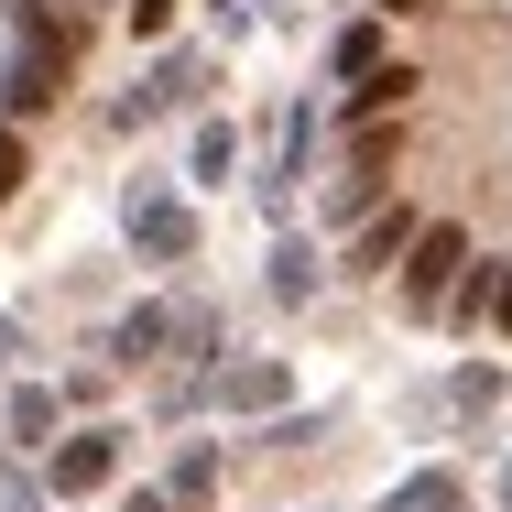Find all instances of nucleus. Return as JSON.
<instances>
[{
  "instance_id": "obj_10",
  "label": "nucleus",
  "mask_w": 512,
  "mask_h": 512,
  "mask_svg": "<svg viewBox=\"0 0 512 512\" xmlns=\"http://www.w3.org/2000/svg\"><path fill=\"white\" fill-rule=\"evenodd\" d=\"M164 502H175V512H207V502H218V447H207V436L186 447V458H175V480H164Z\"/></svg>"
},
{
  "instance_id": "obj_16",
  "label": "nucleus",
  "mask_w": 512,
  "mask_h": 512,
  "mask_svg": "<svg viewBox=\"0 0 512 512\" xmlns=\"http://www.w3.org/2000/svg\"><path fill=\"white\" fill-rule=\"evenodd\" d=\"M371 207H382V175H371V164H349V175L327 186V218H371Z\"/></svg>"
},
{
  "instance_id": "obj_8",
  "label": "nucleus",
  "mask_w": 512,
  "mask_h": 512,
  "mask_svg": "<svg viewBox=\"0 0 512 512\" xmlns=\"http://www.w3.org/2000/svg\"><path fill=\"white\" fill-rule=\"evenodd\" d=\"M404 99H414V66H393V55H382L371 77H349V131H360V120H393Z\"/></svg>"
},
{
  "instance_id": "obj_22",
  "label": "nucleus",
  "mask_w": 512,
  "mask_h": 512,
  "mask_svg": "<svg viewBox=\"0 0 512 512\" xmlns=\"http://www.w3.org/2000/svg\"><path fill=\"white\" fill-rule=\"evenodd\" d=\"M120 512H175V502H164V491H131V502H120Z\"/></svg>"
},
{
  "instance_id": "obj_15",
  "label": "nucleus",
  "mask_w": 512,
  "mask_h": 512,
  "mask_svg": "<svg viewBox=\"0 0 512 512\" xmlns=\"http://www.w3.org/2000/svg\"><path fill=\"white\" fill-rule=\"evenodd\" d=\"M327 66H338V77H371V66H382V11H371V22H349V33L327 44Z\"/></svg>"
},
{
  "instance_id": "obj_4",
  "label": "nucleus",
  "mask_w": 512,
  "mask_h": 512,
  "mask_svg": "<svg viewBox=\"0 0 512 512\" xmlns=\"http://www.w3.org/2000/svg\"><path fill=\"white\" fill-rule=\"evenodd\" d=\"M66 77H77V55H66V44H33V33H11L0 109H11V120H33V109H55V99H66Z\"/></svg>"
},
{
  "instance_id": "obj_13",
  "label": "nucleus",
  "mask_w": 512,
  "mask_h": 512,
  "mask_svg": "<svg viewBox=\"0 0 512 512\" xmlns=\"http://www.w3.org/2000/svg\"><path fill=\"white\" fill-rule=\"evenodd\" d=\"M11 436L22 447H55V382H22L11 393Z\"/></svg>"
},
{
  "instance_id": "obj_25",
  "label": "nucleus",
  "mask_w": 512,
  "mask_h": 512,
  "mask_svg": "<svg viewBox=\"0 0 512 512\" xmlns=\"http://www.w3.org/2000/svg\"><path fill=\"white\" fill-rule=\"evenodd\" d=\"M77 11H109V0H77Z\"/></svg>"
},
{
  "instance_id": "obj_9",
  "label": "nucleus",
  "mask_w": 512,
  "mask_h": 512,
  "mask_svg": "<svg viewBox=\"0 0 512 512\" xmlns=\"http://www.w3.org/2000/svg\"><path fill=\"white\" fill-rule=\"evenodd\" d=\"M447 327H458V338H469V327H491V262H480V251H469V262H458V284H447Z\"/></svg>"
},
{
  "instance_id": "obj_14",
  "label": "nucleus",
  "mask_w": 512,
  "mask_h": 512,
  "mask_svg": "<svg viewBox=\"0 0 512 512\" xmlns=\"http://www.w3.org/2000/svg\"><path fill=\"white\" fill-rule=\"evenodd\" d=\"M382 512H458V469H414V480H404Z\"/></svg>"
},
{
  "instance_id": "obj_24",
  "label": "nucleus",
  "mask_w": 512,
  "mask_h": 512,
  "mask_svg": "<svg viewBox=\"0 0 512 512\" xmlns=\"http://www.w3.org/2000/svg\"><path fill=\"white\" fill-rule=\"evenodd\" d=\"M502 512H512V469H502Z\"/></svg>"
},
{
  "instance_id": "obj_19",
  "label": "nucleus",
  "mask_w": 512,
  "mask_h": 512,
  "mask_svg": "<svg viewBox=\"0 0 512 512\" xmlns=\"http://www.w3.org/2000/svg\"><path fill=\"white\" fill-rule=\"evenodd\" d=\"M120 22H131L142 44H153V33H175V0H120Z\"/></svg>"
},
{
  "instance_id": "obj_23",
  "label": "nucleus",
  "mask_w": 512,
  "mask_h": 512,
  "mask_svg": "<svg viewBox=\"0 0 512 512\" xmlns=\"http://www.w3.org/2000/svg\"><path fill=\"white\" fill-rule=\"evenodd\" d=\"M371 11H382V22H404V11H425V0H371Z\"/></svg>"
},
{
  "instance_id": "obj_18",
  "label": "nucleus",
  "mask_w": 512,
  "mask_h": 512,
  "mask_svg": "<svg viewBox=\"0 0 512 512\" xmlns=\"http://www.w3.org/2000/svg\"><path fill=\"white\" fill-rule=\"evenodd\" d=\"M175 338H186V360H218V306H175Z\"/></svg>"
},
{
  "instance_id": "obj_12",
  "label": "nucleus",
  "mask_w": 512,
  "mask_h": 512,
  "mask_svg": "<svg viewBox=\"0 0 512 512\" xmlns=\"http://www.w3.org/2000/svg\"><path fill=\"white\" fill-rule=\"evenodd\" d=\"M229 164H240V131H229V120H197V153H186V175H197V186H229Z\"/></svg>"
},
{
  "instance_id": "obj_11",
  "label": "nucleus",
  "mask_w": 512,
  "mask_h": 512,
  "mask_svg": "<svg viewBox=\"0 0 512 512\" xmlns=\"http://www.w3.org/2000/svg\"><path fill=\"white\" fill-rule=\"evenodd\" d=\"M316 284H327L316 273V240H273V306H306Z\"/></svg>"
},
{
  "instance_id": "obj_6",
  "label": "nucleus",
  "mask_w": 512,
  "mask_h": 512,
  "mask_svg": "<svg viewBox=\"0 0 512 512\" xmlns=\"http://www.w3.org/2000/svg\"><path fill=\"white\" fill-rule=\"evenodd\" d=\"M284 393H295L284 360H229V371L207 382V404H229V414H284Z\"/></svg>"
},
{
  "instance_id": "obj_17",
  "label": "nucleus",
  "mask_w": 512,
  "mask_h": 512,
  "mask_svg": "<svg viewBox=\"0 0 512 512\" xmlns=\"http://www.w3.org/2000/svg\"><path fill=\"white\" fill-rule=\"evenodd\" d=\"M447 404H458V414H491V404H502V371H491V360H469V371L447 382Z\"/></svg>"
},
{
  "instance_id": "obj_21",
  "label": "nucleus",
  "mask_w": 512,
  "mask_h": 512,
  "mask_svg": "<svg viewBox=\"0 0 512 512\" xmlns=\"http://www.w3.org/2000/svg\"><path fill=\"white\" fill-rule=\"evenodd\" d=\"M491 327H502V338H512V251H502V262H491Z\"/></svg>"
},
{
  "instance_id": "obj_7",
  "label": "nucleus",
  "mask_w": 512,
  "mask_h": 512,
  "mask_svg": "<svg viewBox=\"0 0 512 512\" xmlns=\"http://www.w3.org/2000/svg\"><path fill=\"white\" fill-rule=\"evenodd\" d=\"M164 338H175V306H131L120 327H109V360L142 371V360H164Z\"/></svg>"
},
{
  "instance_id": "obj_2",
  "label": "nucleus",
  "mask_w": 512,
  "mask_h": 512,
  "mask_svg": "<svg viewBox=\"0 0 512 512\" xmlns=\"http://www.w3.org/2000/svg\"><path fill=\"white\" fill-rule=\"evenodd\" d=\"M120 218H131V251H142V262H186V251H197V207L175 197V186H153V175L120 197Z\"/></svg>"
},
{
  "instance_id": "obj_1",
  "label": "nucleus",
  "mask_w": 512,
  "mask_h": 512,
  "mask_svg": "<svg viewBox=\"0 0 512 512\" xmlns=\"http://www.w3.org/2000/svg\"><path fill=\"white\" fill-rule=\"evenodd\" d=\"M458 262H469V229H458V218H425V229L404 240V262H393V295H404V316H436V306H447Z\"/></svg>"
},
{
  "instance_id": "obj_5",
  "label": "nucleus",
  "mask_w": 512,
  "mask_h": 512,
  "mask_svg": "<svg viewBox=\"0 0 512 512\" xmlns=\"http://www.w3.org/2000/svg\"><path fill=\"white\" fill-rule=\"evenodd\" d=\"M414 229H425L414 207H371V218H349V262H338V273H360V284H371V273H393Z\"/></svg>"
},
{
  "instance_id": "obj_20",
  "label": "nucleus",
  "mask_w": 512,
  "mask_h": 512,
  "mask_svg": "<svg viewBox=\"0 0 512 512\" xmlns=\"http://www.w3.org/2000/svg\"><path fill=\"white\" fill-rule=\"evenodd\" d=\"M22 175H33V164H22V131H11V120H0V207L22 197Z\"/></svg>"
},
{
  "instance_id": "obj_3",
  "label": "nucleus",
  "mask_w": 512,
  "mask_h": 512,
  "mask_svg": "<svg viewBox=\"0 0 512 512\" xmlns=\"http://www.w3.org/2000/svg\"><path fill=\"white\" fill-rule=\"evenodd\" d=\"M109 480H120V425H77V436L44 447V491H55V502H88Z\"/></svg>"
}]
</instances>
